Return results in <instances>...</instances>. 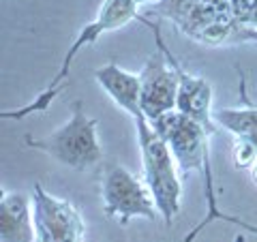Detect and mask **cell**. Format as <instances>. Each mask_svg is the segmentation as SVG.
<instances>
[{
  "mask_svg": "<svg viewBox=\"0 0 257 242\" xmlns=\"http://www.w3.org/2000/svg\"><path fill=\"white\" fill-rule=\"evenodd\" d=\"M251 178H253V182L257 184V163L251 167Z\"/></svg>",
  "mask_w": 257,
  "mask_h": 242,
  "instance_id": "obj_16",
  "label": "cell"
},
{
  "mask_svg": "<svg viewBox=\"0 0 257 242\" xmlns=\"http://www.w3.org/2000/svg\"><path fill=\"white\" fill-rule=\"evenodd\" d=\"M99 120L90 118L84 109V101H75L71 105V118L54 133L35 140L32 135L24 137L28 148L41 150L58 163H64L77 172L94 167L103 157V146L99 142Z\"/></svg>",
  "mask_w": 257,
  "mask_h": 242,
  "instance_id": "obj_3",
  "label": "cell"
},
{
  "mask_svg": "<svg viewBox=\"0 0 257 242\" xmlns=\"http://www.w3.org/2000/svg\"><path fill=\"white\" fill-rule=\"evenodd\" d=\"M101 204L107 219L126 225L131 219L155 221L159 214L155 197L140 176L131 174L124 165L109 163L101 174Z\"/></svg>",
  "mask_w": 257,
  "mask_h": 242,
  "instance_id": "obj_4",
  "label": "cell"
},
{
  "mask_svg": "<svg viewBox=\"0 0 257 242\" xmlns=\"http://www.w3.org/2000/svg\"><path fill=\"white\" fill-rule=\"evenodd\" d=\"M0 242H37L35 199L18 191L0 197Z\"/></svg>",
  "mask_w": 257,
  "mask_h": 242,
  "instance_id": "obj_8",
  "label": "cell"
},
{
  "mask_svg": "<svg viewBox=\"0 0 257 242\" xmlns=\"http://www.w3.org/2000/svg\"><path fill=\"white\" fill-rule=\"evenodd\" d=\"M35 227L37 242H82L84 219L67 199L50 195L41 184H35Z\"/></svg>",
  "mask_w": 257,
  "mask_h": 242,
  "instance_id": "obj_6",
  "label": "cell"
},
{
  "mask_svg": "<svg viewBox=\"0 0 257 242\" xmlns=\"http://www.w3.org/2000/svg\"><path fill=\"white\" fill-rule=\"evenodd\" d=\"M138 18H140V7L135 5V0H103L101 9H99V13H96V18L90 24H86V26L79 30L77 39L71 43L67 54H64V60L60 64L58 73H56L52 82L47 84V88H43V92L39 94L32 103H28V105L18 107V109L0 111V118L18 120L20 123V120H24L26 116L47 111V107L52 105V101L64 90V84H67V79H69V73H71V67H73L75 56L82 52L84 47L94 45L103 35H105V32H114V30L126 26L128 22H133Z\"/></svg>",
  "mask_w": 257,
  "mask_h": 242,
  "instance_id": "obj_1",
  "label": "cell"
},
{
  "mask_svg": "<svg viewBox=\"0 0 257 242\" xmlns=\"http://www.w3.org/2000/svg\"><path fill=\"white\" fill-rule=\"evenodd\" d=\"M193 41L204 43V45H238V43H257V28L246 26L244 22L234 18V13H225L216 18L208 26L199 28L191 37Z\"/></svg>",
  "mask_w": 257,
  "mask_h": 242,
  "instance_id": "obj_10",
  "label": "cell"
},
{
  "mask_svg": "<svg viewBox=\"0 0 257 242\" xmlns=\"http://www.w3.org/2000/svg\"><path fill=\"white\" fill-rule=\"evenodd\" d=\"M94 82L131 118L142 116V79L138 73L120 69L116 62H107L94 71Z\"/></svg>",
  "mask_w": 257,
  "mask_h": 242,
  "instance_id": "obj_9",
  "label": "cell"
},
{
  "mask_svg": "<svg viewBox=\"0 0 257 242\" xmlns=\"http://www.w3.org/2000/svg\"><path fill=\"white\" fill-rule=\"evenodd\" d=\"M135 131H138V144L142 155L144 180L155 197L157 210L165 225H172L182 206V180L178 163L172 155L167 142L161 137L146 116L133 118Z\"/></svg>",
  "mask_w": 257,
  "mask_h": 242,
  "instance_id": "obj_2",
  "label": "cell"
},
{
  "mask_svg": "<svg viewBox=\"0 0 257 242\" xmlns=\"http://www.w3.org/2000/svg\"><path fill=\"white\" fill-rule=\"evenodd\" d=\"M142 114L148 123H155L163 114H170L178 103V88L180 79L176 69L165 58V54L157 50L144 64L142 73Z\"/></svg>",
  "mask_w": 257,
  "mask_h": 242,
  "instance_id": "obj_7",
  "label": "cell"
},
{
  "mask_svg": "<svg viewBox=\"0 0 257 242\" xmlns=\"http://www.w3.org/2000/svg\"><path fill=\"white\" fill-rule=\"evenodd\" d=\"M161 0H135V5L140 7V9H152V7H157Z\"/></svg>",
  "mask_w": 257,
  "mask_h": 242,
  "instance_id": "obj_15",
  "label": "cell"
},
{
  "mask_svg": "<svg viewBox=\"0 0 257 242\" xmlns=\"http://www.w3.org/2000/svg\"><path fill=\"white\" fill-rule=\"evenodd\" d=\"M202 3H206V5H212V7H216V9H223V11H231V9H229V3H227V0H202Z\"/></svg>",
  "mask_w": 257,
  "mask_h": 242,
  "instance_id": "obj_14",
  "label": "cell"
},
{
  "mask_svg": "<svg viewBox=\"0 0 257 242\" xmlns=\"http://www.w3.org/2000/svg\"><path fill=\"white\" fill-rule=\"evenodd\" d=\"M240 22H244L246 26H253V28H257V9H253V11H248V13H244L242 18H238Z\"/></svg>",
  "mask_w": 257,
  "mask_h": 242,
  "instance_id": "obj_13",
  "label": "cell"
},
{
  "mask_svg": "<svg viewBox=\"0 0 257 242\" xmlns=\"http://www.w3.org/2000/svg\"><path fill=\"white\" fill-rule=\"evenodd\" d=\"M240 99L244 107L238 109H214L212 118L216 125L225 127L229 133H234L238 140H251L257 135V103L246 96V79L240 71Z\"/></svg>",
  "mask_w": 257,
  "mask_h": 242,
  "instance_id": "obj_11",
  "label": "cell"
},
{
  "mask_svg": "<svg viewBox=\"0 0 257 242\" xmlns=\"http://www.w3.org/2000/svg\"><path fill=\"white\" fill-rule=\"evenodd\" d=\"M257 163V150L248 140H238L234 146V165L238 169H251Z\"/></svg>",
  "mask_w": 257,
  "mask_h": 242,
  "instance_id": "obj_12",
  "label": "cell"
},
{
  "mask_svg": "<svg viewBox=\"0 0 257 242\" xmlns=\"http://www.w3.org/2000/svg\"><path fill=\"white\" fill-rule=\"evenodd\" d=\"M161 3H172V0H161Z\"/></svg>",
  "mask_w": 257,
  "mask_h": 242,
  "instance_id": "obj_17",
  "label": "cell"
},
{
  "mask_svg": "<svg viewBox=\"0 0 257 242\" xmlns=\"http://www.w3.org/2000/svg\"><path fill=\"white\" fill-rule=\"evenodd\" d=\"M150 125L167 142L182 176L191 172L202 174L206 165H210V148H208L210 135L199 123L174 109Z\"/></svg>",
  "mask_w": 257,
  "mask_h": 242,
  "instance_id": "obj_5",
  "label": "cell"
}]
</instances>
